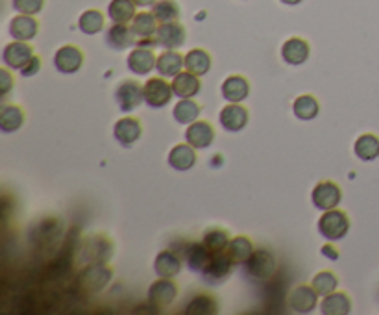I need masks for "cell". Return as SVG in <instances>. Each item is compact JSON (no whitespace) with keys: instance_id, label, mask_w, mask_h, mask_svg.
<instances>
[{"instance_id":"6da1fadb","label":"cell","mask_w":379,"mask_h":315,"mask_svg":"<svg viewBox=\"0 0 379 315\" xmlns=\"http://www.w3.org/2000/svg\"><path fill=\"white\" fill-rule=\"evenodd\" d=\"M63 219L60 217H43L39 221L32 224L30 232H28V239L36 249H54L61 241L63 236Z\"/></svg>"},{"instance_id":"7a4b0ae2","label":"cell","mask_w":379,"mask_h":315,"mask_svg":"<svg viewBox=\"0 0 379 315\" xmlns=\"http://www.w3.org/2000/svg\"><path fill=\"white\" fill-rule=\"evenodd\" d=\"M115 245L106 234H93L78 245V259L84 264H109Z\"/></svg>"},{"instance_id":"3957f363","label":"cell","mask_w":379,"mask_h":315,"mask_svg":"<svg viewBox=\"0 0 379 315\" xmlns=\"http://www.w3.org/2000/svg\"><path fill=\"white\" fill-rule=\"evenodd\" d=\"M112 278L113 269L107 264H87L76 276V285L87 295H96L106 290Z\"/></svg>"},{"instance_id":"277c9868","label":"cell","mask_w":379,"mask_h":315,"mask_svg":"<svg viewBox=\"0 0 379 315\" xmlns=\"http://www.w3.org/2000/svg\"><path fill=\"white\" fill-rule=\"evenodd\" d=\"M350 217L344 210L333 208L324 212L322 217L319 219V232L322 238H326L328 241H339V239L346 238V234L350 232Z\"/></svg>"},{"instance_id":"5b68a950","label":"cell","mask_w":379,"mask_h":315,"mask_svg":"<svg viewBox=\"0 0 379 315\" xmlns=\"http://www.w3.org/2000/svg\"><path fill=\"white\" fill-rule=\"evenodd\" d=\"M276 258L270 250L267 249H255L252 256L244 262V269L252 278L255 280H268L276 273Z\"/></svg>"},{"instance_id":"8992f818","label":"cell","mask_w":379,"mask_h":315,"mask_svg":"<svg viewBox=\"0 0 379 315\" xmlns=\"http://www.w3.org/2000/svg\"><path fill=\"white\" fill-rule=\"evenodd\" d=\"M115 101L124 113H130L145 102V86L137 80H122L115 91Z\"/></svg>"},{"instance_id":"52a82bcc","label":"cell","mask_w":379,"mask_h":315,"mask_svg":"<svg viewBox=\"0 0 379 315\" xmlns=\"http://www.w3.org/2000/svg\"><path fill=\"white\" fill-rule=\"evenodd\" d=\"M311 200H313L314 208L320 212H328V210L337 208L343 200V189L339 184L331 182V180H322L313 188L311 193Z\"/></svg>"},{"instance_id":"ba28073f","label":"cell","mask_w":379,"mask_h":315,"mask_svg":"<svg viewBox=\"0 0 379 315\" xmlns=\"http://www.w3.org/2000/svg\"><path fill=\"white\" fill-rule=\"evenodd\" d=\"M233 267H235V264L227 256V252H217V255L211 256L208 265L204 267L202 278L211 285L222 284L230 278V275L233 273Z\"/></svg>"},{"instance_id":"9c48e42d","label":"cell","mask_w":379,"mask_h":315,"mask_svg":"<svg viewBox=\"0 0 379 315\" xmlns=\"http://www.w3.org/2000/svg\"><path fill=\"white\" fill-rule=\"evenodd\" d=\"M172 84L165 80V77H152L145 84V102L154 110L165 108L172 101Z\"/></svg>"},{"instance_id":"30bf717a","label":"cell","mask_w":379,"mask_h":315,"mask_svg":"<svg viewBox=\"0 0 379 315\" xmlns=\"http://www.w3.org/2000/svg\"><path fill=\"white\" fill-rule=\"evenodd\" d=\"M156 39L157 45L163 46L165 51H178V49L185 45V41H187V30H185V26L180 25L178 20L161 22V25L157 26Z\"/></svg>"},{"instance_id":"8fae6325","label":"cell","mask_w":379,"mask_h":315,"mask_svg":"<svg viewBox=\"0 0 379 315\" xmlns=\"http://www.w3.org/2000/svg\"><path fill=\"white\" fill-rule=\"evenodd\" d=\"M32 58H34V45L30 41H11L4 46V52H2L4 65L13 71H20Z\"/></svg>"},{"instance_id":"7c38bea8","label":"cell","mask_w":379,"mask_h":315,"mask_svg":"<svg viewBox=\"0 0 379 315\" xmlns=\"http://www.w3.org/2000/svg\"><path fill=\"white\" fill-rule=\"evenodd\" d=\"M142 136V127L141 121L132 115H126V117H121L119 121L113 124V138L115 141L124 148L133 147Z\"/></svg>"},{"instance_id":"4fadbf2b","label":"cell","mask_w":379,"mask_h":315,"mask_svg":"<svg viewBox=\"0 0 379 315\" xmlns=\"http://www.w3.org/2000/svg\"><path fill=\"white\" fill-rule=\"evenodd\" d=\"M178 284L172 278H159L152 282L148 288V302L156 308H167L171 306L178 297Z\"/></svg>"},{"instance_id":"5bb4252c","label":"cell","mask_w":379,"mask_h":315,"mask_svg":"<svg viewBox=\"0 0 379 315\" xmlns=\"http://www.w3.org/2000/svg\"><path fill=\"white\" fill-rule=\"evenodd\" d=\"M319 293L313 285H296L287 297V306L296 314H311L319 304Z\"/></svg>"},{"instance_id":"9a60e30c","label":"cell","mask_w":379,"mask_h":315,"mask_svg":"<svg viewBox=\"0 0 379 315\" xmlns=\"http://www.w3.org/2000/svg\"><path fill=\"white\" fill-rule=\"evenodd\" d=\"M218 121H220V127L226 130V132H233L237 134L241 130H244L250 121V113H248L246 108L239 102H230L227 106H224L218 113Z\"/></svg>"},{"instance_id":"2e32d148","label":"cell","mask_w":379,"mask_h":315,"mask_svg":"<svg viewBox=\"0 0 379 315\" xmlns=\"http://www.w3.org/2000/svg\"><path fill=\"white\" fill-rule=\"evenodd\" d=\"M84 65V51L76 45L60 46L54 54V67L63 75H74Z\"/></svg>"},{"instance_id":"e0dca14e","label":"cell","mask_w":379,"mask_h":315,"mask_svg":"<svg viewBox=\"0 0 379 315\" xmlns=\"http://www.w3.org/2000/svg\"><path fill=\"white\" fill-rule=\"evenodd\" d=\"M309 56H311V45L303 37H288L281 45V58L287 65H303L309 60Z\"/></svg>"},{"instance_id":"ac0fdd59","label":"cell","mask_w":379,"mask_h":315,"mask_svg":"<svg viewBox=\"0 0 379 315\" xmlns=\"http://www.w3.org/2000/svg\"><path fill=\"white\" fill-rule=\"evenodd\" d=\"M183 265V258L180 252L172 249L161 250L159 255L154 259V271H156L157 276L161 278H174V276L180 275Z\"/></svg>"},{"instance_id":"d6986e66","label":"cell","mask_w":379,"mask_h":315,"mask_svg":"<svg viewBox=\"0 0 379 315\" xmlns=\"http://www.w3.org/2000/svg\"><path fill=\"white\" fill-rule=\"evenodd\" d=\"M157 56L152 52V49L147 46H135L130 54H128V69L139 77H147L148 72L156 69Z\"/></svg>"},{"instance_id":"ffe728a7","label":"cell","mask_w":379,"mask_h":315,"mask_svg":"<svg viewBox=\"0 0 379 315\" xmlns=\"http://www.w3.org/2000/svg\"><path fill=\"white\" fill-rule=\"evenodd\" d=\"M197 148L189 145V143H180V145L171 148L168 165L178 173H185V171H191L197 165Z\"/></svg>"},{"instance_id":"44dd1931","label":"cell","mask_w":379,"mask_h":315,"mask_svg":"<svg viewBox=\"0 0 379 315\" xmlns=\"http://www.w3.org/2000/svg\"><path fill=\"white\" fill-rule=\"evenodd\" d=\"M185 141L192 145L197 150L211 147V143L215 141V128L208 121L191 122L187 130H185Z\"/></svg>"},{"instance_id":"7402d4cb","label":"cell","mask_w":379,"mask_h":315,"mask_svg":"<svg viewBox=\"0 0 379 315\" xmlns=\"http://www.w3.org/2000/svg\"><path fill=\"white\" fill-rule=\"evenodd\" d=\"M135 34H133L132 26L128 25H119V22H113L106 32V43L109 49L113 51H126V49H132L133 45H137Z\"/></svg>"},{"instance_id":"603a6c76","label":"cell","mask_w":379,"mask_h":315,"mask_svg":"<svg viewBox=\"0 0 379 315\" xmlns=\"http://www.w3.org/2000/svg\"><path fill=\"white\" fill-rule=\"evenodd\" d=\"M213 252L206 247L204 243H187L185 247H183L182 250V258L183 262L187 264L189 269L192 271V273H200L202 275L204 267L208 265V262L211 259Z\"/></svg>"},{"instance_id":"cb8c5ba5","label":"cell","mask_w":379,"mask_h":315,"mask_svg":"<svg viewBox=\"0 0 379 315\" xmlns=\"http://www.w3.org/2000/svg\"><path fill=\"white\" fill-rule=\"evenodd\" d=\"M10 36L17 41H32L39 32V20L36 15H25L19 13L10 20Z\"/></svg>"},{"instance_id":"d4e9b609","label":"cell","mask_w":379,"mask_h":315,"mask_svg":"<svg viewBox=\"0 0 379 315\" xmlns=\"http://www.w3.org/2000/svg\"><path fill=\"white\" fill-rule=\"evenodd\" d=\"M171 84H172V91H174V95H176L178 98L197 97L198 93H200V87H202V84H200V77L189 72L187 69L172 78Z\"/></svg>"},{"instance_id":"484cf974","label":"cell","mask_w":379,"mask_h":315,"mask_svg":"<svg viewBox=\"0 0 379 315\" xmlns=\"http://www.w3.org/2000/svg\"><path fill=\"white\" fill-rule=\"evenodd\" d=\"M185 69V56L178 51H163L156 61V71L159 77L174 78Z\"/></svg>"},{"instance_id":"4316f807","label":"cell","mask_w":379,"mask_h":315,"mask_svg":"<svg viewBox=\"0 0 379 315\" xmlns=\"http://www.w3.org/2000/svg\"><path fill=\"white\" fill-rule=\"evenodd\" d=\"M250 95V82L241 75H232L222 82V97L227 102H243Z\"/></svg>"},{"instance_id":"83f0119b","label":"cell","mask_w":379,"mask_h":315,"mask_svg":"<svg viewBox=\"0 0 379 315\" xmlns=\"http://www.w3.org/2000/svg\"><path fill=\"white\" fill-rule=\"evenodd\" d=\"M320 311L324 315H348L352 311V299L344 291H333L322 299Z\"/></svg>"},{"instance_id":"f1b7e54d","label":"cell","mask_w":379,"mask_h":315,"mask_svg":"<svg viewBox=\"0 0 379 315\" xmlns=\"http://www.w3.org/2000/svg\"><path fill=\"white\" fill-rule=\"evenodd\" d=\"M26 121L25 110L17 104H4L0 110V130L4 134L17 132Z\"/></svg>"},{"instance_id":"f546056e","label":"cell","mask_w":379,"mask_h":315,"mask_svg":"<svg viewBox=\"0 0 379 315\" xmlns=\"http://www.w3.org/2000/svg\"><path fill=\"white\" fill-rule=\"evenodd\" d=\"M217 311L218 300L211 293H198L183 308V314L187 315H215Z\"/></svg>"},{"instance_id":"4dcf8cb0","label":"cell","mask_w":379,"mask_h":315,"mask_svg":"<svg viewBox=\"0 0 379 315\" xmlns=\"http://www.w3.org/2000/svg\"><path fill=\"white\" fill-rule=\"evenodd\" d=\"M137 6L133 0H112L107 6V17L112 22L128 25L137 15Z\"/></svg>"},{"instance_id":"1f68e13d","label":"cell","mask_w":379,"mask_h":315,"mask_svg":"<svg viewBox=\"0 0 379 315\" xmlns=\"http://www.w3.org/2000/svg\"><path fill=\"white\" fill-rule=\"evenodd\" d=\"M185 69L197 77H204L211 71V54L204 49H191L185 54Z\"/></svg>"},{"instance_id":"d6a6232c","label":"cell","mask_w":379,"mask_h":315,"mask_svg":"<svg viewBox=\"0 0 379 315\" xmlns=\"http://www.w3.org/2000/svg\"><path fill=\"white\" fill-rule=\"evenodd\" d=\"M354 153L361 162H374L379 158V138L374 134H363L355 141Z\"/></svg>"},{"instance_id":"836d02e7","label":"cell","mask_w":379,"mask_h":315,"mask_svg":"<svg viewBox=\"0 0 379 315\" xmlns=\"http://www.w3.org/2000/svg\"><path fill=\"white\" fill-rule=\"evenodd\" d=\"M253 250L255 249H253L252 239L246 238V236H237V238H233L232 241H230L226 252H227V256L232 258L233 264L244 265V262L252 256Z\"/></svg>"},{"instance_id":"e575fe53","label":"cell","mask_w":379,"mask_h":315,"mask_svg":"<svg viewBox=\"0 0 379 315\" xmlns=\"http://www.w3.org/2000/svg\"><path fill=\"white\" fill-rule=\"evenodd\" d=\"M202 112V108L198 104L197 101H192V98H182V101H178V104L172 110V117L174 121L180 122V124H191V122L198 121V115Z\"/></svg>"},{"instance_id":"d590c367","label":"cell","mask_w":379,"mask_h":315,"mask_svg":"<svg viewBox=\"0 0 379 315\" xmlns=\"http://www.w3.org/2000/svg\"><path fill=\"white\" fill-rule=\"evenodd\" d=\"M104 25H106V17L100 10H86L78 19V28H80L86 36H96L104 30Z\"/></svg>"},{"instance_id":"8d00e7d4","label":"cell","mask_w":379,"mask_h":315,"mask_svg":"<svg viewBox=\"0 0 379 315\" xmlns=\"http://www.w3.org/2000/svg\"><path fill=\"white\" fill-rule=\"evenodd\" d=\"M320 112V104L313 95H300L293 102V113L300 121H313Z\"/></svg>"},{"instance_id":"74e56055","label":"cell","mask_w":379,"mask_h":315,"mask_svg":"<svg viewBox=\"0 0 379 315\" xmlns=\"http://www.w3.org/2000/svg\"><path fill=\"white\" fill-rule=\"evenodd\" d=\"M132 30L137 37H152L156 36L157 26H159V20L156 19V15L152 11H141L137 13L132 20Z\"/></svg>"},{"instance_id":"f35d334b","label":"cell","mask_w":379,"mask_h":315,"mask_svg":"<svg viewBox=\"0 0 379 315\" xmlns=\"http://www.w3.org/2000/svg\"><path fill=\"white\" fill-rule=\"evenodd\" d=\"M232 238L227 234V230L220 229V226H213V229H208L204 232L202 243L211 250L213 255L217 252H226L227 245H230Z\"/></svg>"},{"instance_id":"ab89813d","label":"cell","mask_w":379,"mask_h":315,"mask_svg":"<svg viewBox=\"0 0 379 315\" xmlns=\"http://www.w3.org/2000/svg\"><path fill=\"white\" fill-rule=\"evenodd\" d=\"M311 285L314 288V291L319 293L320 297H326L329 293H333L339 288V278L335 275L333 271H320L311 280Z\"/></svg>"},{"instance_id":"60d3db41","label":"cell","mask_w":379,"mask_h":315,"mask_svg":"<svg viewBox=\"0 0 379 315\" xmlns=\"http://www.w3.org/2000/svg\"><path fill=\"white\" fill-rule=\"evenodd\" d=\"M152 13L156 15V19L161 22H172V20L180 19V4L176 0H157L156 4L152 6Z\"/></svg>"},{"instance_id":"b9f144b4","label":"cell","mask_w":379,"mask_h":315,"mask_svg":"<svg viewBox=\"0 0 379 315\" xmlns=\"http://www.w3.org/2000/svg\"><path fill=\"white\" fill-rule=\"evenodd\" d=\"M46 0H11V6L17 13H25V15H37L45 10Z\"/></svg>"},{"instance_id":"7bdbcfd3","label":"cell","mask_w":379,"mask_h":315,"mask_svg":"<svg viewBox=\"0 0 379 315\" xmlns=\"http://www.w3.org/2000/svg\"><path fill=\"white\" fill-rule=\"evenodd\" d=\"M13 86H15V78H13V75H11L8 69H2V71H0V95L6 97V95L13 89Z\"/></svg>"},{"instance_id":"ee69618b","label":"cell","mask_w":379,"mask_h":315,"mask_svg":"<svg viewBox=\"0 0 379 315\" xmlns=\"http://www.w3.org/2000/svg\"><path fill=\"white\" fill-rule=\"evenodd\" d=\"M39 71H41V58L34 54V58H32V60L28 61V63H26L19 72H20V77L30 78V77H36Z\"/></svg>"},{"instance_id":"f6af8a7d","label":"cell","mask_w":379,"mask_h":315,"mask_svg":"<svg viewBox=\"0 0 379 315\" xmlns=\"http://www.w3.org/2000/svg\"><path fill=\"white\" fill-rule=\"evenodd\" d=\"M322 255L326 256V258L337 259V258H339V250L335 249L333 245H324V247H322Z\"/></svg>"},{"instance_id":"bcb514c9","label":"cell","mask_w":379,"mask_h":315,"mask_svg":"<svg viewBox=\"0 0 379 315\" xmlns=\"http://www.w3.org/2000/svg\"><path fill=\"white\" fill-rule=\"evenodd\" d=\"M137 8H148V6H154L157 0H133Z\"/></svg>"},{"instance_id":"7dc6e473","label":"cell","mask_w":379,"mask_h":315,"mask_svg":"<svg viewBox=\"0 0 379 315\" xmlns=\"http://www.w3.org/2000/svg\"><path fill=\"white\" fill-rule=\"evenodd\" d=\"M303 0H281V4H285V6H298V4H302Z\"/></svg>"}]
</instances>
